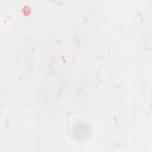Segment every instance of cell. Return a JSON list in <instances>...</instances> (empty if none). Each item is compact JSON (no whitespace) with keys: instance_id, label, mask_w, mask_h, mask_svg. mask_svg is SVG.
<instances>
[{"instance_id":"obj_1","label":"cell","mask_w":152,"mask_h":152,"mask_svg":"<svg viewBox=\"0 0 152 152\" xmlns=\"http://www.w3.org/2000/svg\"><path fill=\"white\" fill-rule=\"evenodd\" d=\"M22 12L24 14V15L27 16V15H29L30 14L31 12H32V8H31V7H29V6L26 5L23 7Z\"/></svg>"}]
</instances>
